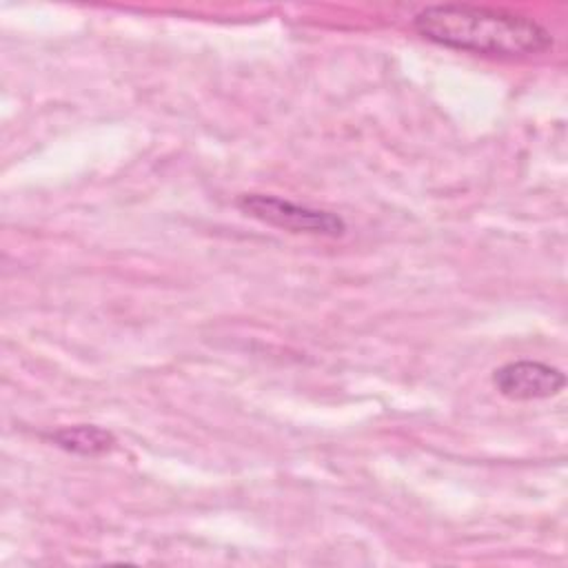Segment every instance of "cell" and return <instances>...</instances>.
Returning <instances> with one entry per match:
<instances>
[{
  "label": "cell",
  "instance_id": "obj_1",
  "mask_svg": "<svg viewBox=\"0 0 568 568\" xmlns=\"http://www.w3.org/2000/svg\"><path fill=\"white\" fill-rule=\"evenodd\" d=\"M413 29L439 47L490 58H526L552 47L550 31L537 20L477 4L424 7L415 13Z\"/></svg>",
  "mask_w": 568,
  "mask_h": 568
},
{
  "label": "cell",
  "instance_id": "obj_4",
  "mask_svg": "<svg viewBox=\"0 0 568 568\" xmlns=\"http://www.w3.org/2000/svg\"><path fill=\"white\" fill-rule=\"evenodd\" d=\"M51 444L58 448L73 453V455H84V457H98L106 450L113 448L115 437L106 428L93 426V424H75V426H62L49 435Z\"/></svg>",
  "mask_w": 568,
  "mask_h": 568
},
{
  "label": "cell",
  "instance_id": "obj_2",
  "mask_svg": "<svg viewBox=\"0 0 568 568\" xmlns=\"http://www.w3.org/2000/svg\"><path fill=\"white\" fill-rule=\"evenodd\" d=\"M237 209L248 217H255L280 231L315 237H339L346 233V222L342 215L297 204L286 197L266 195V193H244L237 197Z\"/></svg>",
  "mask_w": 568,
  "mask_h": 568
},
{
  "label": "cell",
  "instance_id": "obj_3",
  "mask_svg": "<svg viewBox=\"0 0 568 568\" xmlns=\"http://www.w3.org/2000/svg\"><path fill=\"white\" fill-rule=\"evenodd\" d=\"M493 384L508 399L530 402L559 395L566 386V375L546 362L517 359L495 368Z\"/></svg>",
  "mask_w": 568,
  "mask_h": 568
}]
</instances>
